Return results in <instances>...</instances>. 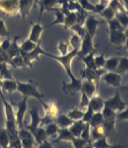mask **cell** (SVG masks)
I'll return each mask as SVG.
<instances>
[{"label": "cell", "instance_id": "cell-1", "mask_svg": "<svg viewBox=\"0 0 128 148\" xmlns=\"http://www.w3.org/2000/svg\"><path fill=\"white\" fill-rule=\"evenodd\" d=\"M79 51V48H75L73 49L72 51L67 52L66 55H63L61 56H54L45 52L44 55L48 56L52 58H54L56 60H57L61 64L63 65V66L64 67L65 71L67 74L69 76L70 79H71V83H66L65 82H63V89L66 93L67 94H71L73 95L76 92H79L81 90V85H82V79H77L74 75L72 73L71 70V62H72V59L76 55H78V52Z\"/></svg>", "mask_w": 128, "mask_h": 148}, {"label": "cell", "instance_id": "cell-2", "mask_svg": "<svg viewBox=\"0 0 128 148\" xmlns=\"http://www.w3.org/2000/svg\"><path fill=\"white\" fill-rule=\"evenodd\" d=\"M17 81V90L20 92L21 94H23L25 97H33L38 99L39 101L41 103L42 106L44 107L45 110L47 109V103L43 101V97L44 95L41 94V92L38 91L37 89V83H35L34 81H30L28 83H21L18 80Z\"/></svg>", "mask_w": 128, "mask_h": 148}, {"label": "cell", "instance_id": "cell-3", "mask_svg": "<svg viewBox=\"0 0 128 148\" xmlns=\"http://www.w3.org/2000/svg\"><path fill=\"white\" fill-rule=\"evenodd\" d=\"M13 105L17 106L18 111L16 114V124H17V127L19 130L23 129L24 128V118H25V114L27 111V97H25L19 103H11Z\"/></svg>", "mask_w": 128, "mask_h": 148}, {"label": "cell", "instance_id": "cell-4", "mask_svg": "<svg viewBox=\"0 0 128 148\" xmlns=\"http://www.w3.org/2000/svg\"><path fill=\"white\" fill-rule=\"evenodd\" d=\"M104 105L106 108H109L114 111H122L127 109V103L124 102L121 98L119 91H117L116 95L107 101H104Z\"/></svg>", "mask_w": 128, "mask_h": 148}, {"label": "cell", "instance_id": "cell-5", "mask_svg": "<svg viewBox=\"0 0 128 148\" xmlns=\"http://www.w3.org/2000/svg\"><path fill=\"white\" fill-rule=\"evenodd\" d=\"M103 73H105V70H103V69H91V68L85 67L83 70L81 79L89 81L97 86L100 79L101 75Z\"/></svg>", "mask_w": 128, "mask_h": 148}, {"label": "cell", "instance_id": "cell-6", "mask_svg": "<svg viewBox=\"0 0 128 148\" xmlns=\"http://www.w3.org/2000/svg\"><path fill=\"white\" fill-rule=\"evenodd\" d=\"M18 135L22 148H34L36 140L33 135L28 130L25 128L18 130Z\"/></svg>", "mask_w": 128, "mask_h": 148}, {"label": "cell", "instance_id": "cell-7", "mask_svg": "<svg viewBox=\"0 0 128 148\" xmlns=\"http://www.w3.org/2000/svg\"><path fill=\"white\" fill-rule=\"evenodd\" d=\"M40 44H41V40L37 43V46H36V48L34 50H32L31 51L28 52V53H25V54H23L21 55L23 56V59H24V62L26 65V66H31L32 64L31 62L34 61V60H38L39 59V55L40 54H44L46 51H43L41 46H40Z\"/></svg>", "mask_w": 128, "mask_h": 148}, {"label": "cell", "instance_id": "cell-8", "mask_svg": "<svg viewBox=\"0 0 128 148\" xmlns=\"http://www.w3.org/2000/svg\"><path fill=\"white\" fill-rule=\"evenodd\" d=\"M38 107H34L32 110H30L29 113L31 115V123L30 125H29L26 126L25 129L28 130L32 135L34 134V132L38 129L39 127V125L41 124V118L39 116V114H38Z\"/></svg>", "mask_w": 128, "mask_h": 148}, {"label": "cell", "instance_id": "cell-9", "mask_svg": "<svg viewBox=\"0 0 128 148\" xmlns=\"http://www.w3.org/2000/svg\"><path fill=\"white\" fill-rule=\"evenodd\" d=\"M80 46H81V51H78V56H86L94 51V49L93 47L92 37L89 36V34L88 32H85L84 40H83V43Z\"/></svg>", "mask_w": 128, "mask_h": 148}, {"label": "cell", "instance_id": "cell-10", "mask_svg": "<svg viewBox=\"0 0 128 148\" xmlns=\"http://www.w3.org/2000/svg\"><path fill=\"white\" fill-rule=\"evenodd\" d=\"M122 76L116 72H109L103 77V79L105 83L113 87H119L121 82Z\"/></svg>", "mask_w": 128, "mask_h": 148}, {"label": "cell", "instance_id": "cell-11", "mask_svg": "<svg viewBox=\"0 0 128 148\" xmlns=\"http://www.w3.org/2000/svg\"><path fill=\"white\" fill-rule=\"evenodd\" d=\"M88 107H89L92 110L95 112H101L102 110L104 109L105 105H104V100L101 99L100 96L98 95H94L89 99V105Z\"/></svg>", "mask_w": 128, "mask_h": 148}, {"label": "cell", "instance_id": "cell-12", "mask_svg": "<svg viewBox=\"0 0 128 148\" xmlns=\"http://www.w3.org/2000/svg\"><path fill=\"white\" fill-rule=\"evenodd\" d=\"M86 125H87V123L83 122L81 120H77V121H74V123L71 126H69L68 130H70V132L72 133V135L74 137L78 138V137H80L83 130L85 128Z\"/></svg>", "mask_w": 128, "mask_h": 148}, {"label": "cell", "instance_id": "cell-13", "mask_svg": "<svg viewBox=\"0 0 128 148\" xmlns=\"http://www.w3.org/2000/svg\"><path fill=\"white\" fill-rule=\"evenodd\" d=\"M86 27H87V32L89 34V36L93 38V36H94L96 29H97V26L100 23V21L97 20L96 18H94V16H89L88 18H86Z\"/></svg>", "mask_w": 128, "mask_h": 148}, {"label": "cell", "instance_id": "cell-14", "mask_svg": "<svg viewBox=\"0 0 128 148\" xmlns=\"http://www.w3.org/2000/svg\"><path fill=\"white\" fill-rule=\"evenodd\" d=\"M96 85L94 84L89 81L84 80L82 82V85H81V92H83L85 95H87L89 99L94 95V92L96 90Z\"/></svg>", "mask_w": 128, "mask_h": 148}, {"label": "cell", "instance_id": "cell-15", "mask_svg": "<svg viewBox=\"0 0 128 148\" xmlns=\"http://www.w3.org/2000/svg\"><path fill=\"white\" fill-rule=\"evenodd\" d=\"M58 134V137L54 140V141L51 142L52 145L56 143V142H58L60 140H68V141H72L74 138L72 133L70 132V130H68V128H59V130L57 132Z\"/></svg>", "mask_w": 128, "mask_h": 148}, {"label": "cell", "instance_id": "cell-16", "mask_svg": "<svg viewBox=\"0 0 128 148\" xmlns=\"http://www.w3.org/2000/svg\"><path fill=\"white\" fill-rule=\"evenodd\" d=\"M127 40V36L122 31H110V41L114 45H122Z\"/></svg>", "mask_w": 128, "mask_h": 148}, {"label": "cell", "instance_id": "cell-17", "mask_svg": "<svg viewBox=\"0 0 128 148\" xmlns=\"http://www.w3.org/2000/svg\"><path fill=\"white\" fill-rule=\"evenodd\" d=\"M45 29V27H42L40 25V22H38L36 25H33V27L31 29V33H30V36L29 38V40L32 42L38 43L40 41V37L41 34L42 32V30Z\"/></svg>", "mask_w": 128, "mask_h": 148}, {"label": "cell", "instance_id": "cell-18", "mask_svg": "<svg viewBox=\"0 0 128 148\" xmlns=\"http://www.w3.org/2000/svg\"><path fill=\"white\" fill-rule=\"evenodd\" d=\"M103 136H105V130L103 124L100 125L93 127L92 130H90V140H91V142L94 141V140H97Z\"/></svg>", "mask_w": 128, "mask_h": 148}, {"label": "cell", "instance_id": "cell-19", "mask_svg": "<svg viewBox=\"0 0 128 148\" xmlns=\"http://www.w3.org/2000/svg\"><path fill=\"white\" fill-rule=\"evenodd\" d=\"M74 123V120H71L66 114H59L56 118V124L59 128H68Z\"/></svg>", "mask_w": 128, "mask_h": 148}, {"label": "cell", "instance_id": "cell-20", "mask_svg": "<svg viewBox=\"0 0 128 148\" xmlns=\"http://www.w3.org/2000/svg\"><path fill=\"white\" fill-rule=\"evenodd\" d=\"M33 3L34 0H19V7L23 17H25L29 14L30 10L33 5Z\"/></svg>", "mask_w": 128, "mask_h": 148}, {"label": "cell", "instance_id": "cell-21", "mask_svg": "<svg viewBox=\"0 0 128 148\" xmlns=\"http://www.w3.org/2000/svg\"><path fill=\"white\" fill-rule=\"evenodd\" d=\"M2 88L9 93V95L12 94V92L15 90H17V81L14 79H6V80H3L2 84H1Z\"/></svg>", "mask_w": 128, "mask_h": 148}, {"label": "cell", "instance_id": "cell-22", "mask_svg": "<svg viewBox=\"0 0 128 148\" xmlns=\"http://www.w3.org/2000/svg\"><path fill=\"white\" fill-rule=\"evenodd\" d=\"M58 3V0H40L39 3L41 5V10H40V15H39V19L38 22H40L41 14L44 10H52L53 9V6L55 3Z\"/></svg>", "mask_w": 128, "mask_h": 148}, {"label": "cell", "instance_id": "cell-23", "mask_svg": "<svg viewBox=\"0 0 128 148\" xmlns=\"http://www.w3.org/2000/svg\"><path fill=\"white\" fill-rule=\"evenodd\" d=\"M120 58L119 57H110L109 59L105 60V69L109 71V72H114L117 66H118V63H119Z\"/></svg>", "mask_w": 128, "mask_h": 148}, {"label": "cell", "instance_id": "cell-24", "mask_svg": "<svg viewBox=\"0 0 128 148\" xmlns=\"http://www.w3.org/2000/svg\"><path fill=\"white\" fill-rule=\"evenodd\" d=\"M47 109L46 110V115H48L52 119H56L59 115V108L56 103H47Z\"/></svg>", "mask_w": 128, "mask_h": 148}, {"label": "cell", "instance_id": "cell-25", "mask_svg": "<svg viewBox=\"0 0 128 148\" xmlns=\"http://www.w3.org/2000/svg\"><path fill=\"white\" fill-rule=\"evenodd\" d=\"M104 123V118H103V115H102V113L101 112H95L93 114L91 119L89 120V124L90 125V127H95V126H98V125H100Z\"/></svg>", "mask_w": 128, "mask_h": 148}, {"label": "cell", "instance_id": "cell-26", "mask_svg": "<svg viewBox=\"0 0 128 148\" xmlns=\"http://www.w3.org/2000/svg\"><path fill=\"white\" fill-rule=\"evenodd\" d=\"M82 58L83 62L86 65V67L91 69H97L94 65V51L86 56H79Z\"/></svg>", "mask_w": 128, "mask_h": 148}, {"label": "cell", "instance_id": "cell-27", "mask_svg": "<svg viewBox=\"0 0 128 148\" xmlns=\"http://www.w3.org/2000/svg\"><path fill=\"white\" fill-rule=\"evenodd\" d=\"M16 6H17V3L12 2L11 0H1L0 1V9L2 8L3 10H4L7 13L15 11Z\"/></svg>", "mask_w": 128, "mask_h": 148}, {"label": "cell", "instance_id": "cell-28", "mask_svg": "<svg viewBox=\"0 0 128 148\" xmlns=\"http://www.w3.org/2000/svg\"><path fill=\"white\" fill-rule=\"evenodd\" d=\"M36 43L32 42L30 40H27L19 47V53H20V55H23V54H25V53H28V52L31 51L32 50H34L36 48Z\"/></svg>", "mask_w": 128, "mask_h": 148}, {"label": "cell", "instance_id": "cell-29", "mask_svg": "<svg viewBox=\"0 0 128 148\" xmlns=\"http://www.w3.org/2000/svg\"><path fill=\"white\" fill-rule=\"evenodd\" d=\"M128 71V59L127 57H121L120 58L119 63L116 69L114 71L119 74H123Z\"/></svg>", "mask_w": 128, "mask_h": 148}, {"label": "cell", "instance_id": "cell-30", "mask_svg": "<svg viewBox=\"0 0 128 148\" xmlns=\"http://www.w3.org/2000/svg\"><path fill=\"white\" fill-rule=\"evenodd\" d=\"M33 136H34V138H35V140L36 141L38 144H41V143H42L43 141L46 140L47 136H46L45 128H39V127H38V129L34 132Z\"/></svg>", "mask_w": 128, "mask_h": 148}, {"label": "cell", "instance_id": "cell-31", "mask_svg": "<svg viewBox=\"0 0 128 148\" xmlns=\"http://www.w3.org/2000/svg\"><path fill=\"white\" fill-rule=\"evenodd\" d=\"M9 147V134L6 129H0V147L8 148Z\"/></svg>", "mask_w": 128, "mask_h": 148}, {"label": "cell", "instance_id": "cell-32", "mask_svg": "<svg viewBox=\"0 0 128 148\" xmlns=\"http://www.w3.org/2000/svg\"><path fill=\"white\" fill-rule=\"evenodd\" d=\"M103 118H104V121H116V111L112 110L109 108L104 107V109L101 111Z\"/></svg>", "mask_w": 128, "mask_h": 148}, {"label": "cell", "instance_id": "cell-33", "mask_svg": "<svg viewBox=\"0 0 128 148\" xmlns=\"http://www.w3.org/2000/svg\"><path fill=\"white\" fill-rule=\"evenodd\" d=\"M0 78L6 80V79H14L9 70L7 67V63L0 62Z\"/></svg>", "mask_w": 128, "mask_h": 148}, {"label": "cell", "instance_id": "cell-34", "mask_svg": "<svg viewBox=\"0 0 128 148\" xmlns=\"http://www.w3.org/2000/svg\"><path fill=\"white\" fill-rule=\"evenodd\" d=\"M6 53H7V55L9 56V57L10 59H12L13 57H14V56H16L20 54L19 53V47L17 45L16 40L14 41L13 43H11L9 48L6 51Z\"/></svg>", "mask_w": 128, "mask_h": 148}, {"label": "cell", "instance_id": "cell-35", "mask_svg": "<svg viewBox=\"0 0 128 148\" xmlns=\"http://www.w3.org/2000/svg\"><path fill=\"white\" fill-rule=\"evenodd\" d=\"M91 144L94 148H108L111 147V145L107 142L106 136H103L97 140H94V142H91Z\"/></svg>", "mask_w": 128, "mask_h": 148}, {"label": "cell", "instance_id": "cell-36", "mask_svg": "<svg viewBox=\"0 0 128 148\" xmlns=\"http://www.w3.org/2000/svg\"><path fill=\"white\" fill-rule=\"evenodd\" d=\"M45 130H46L47 137L48 136H53L54 135L57 134V132L59 130V127L56 124V122H51L50 124L46 125V127L45 128Z\"/></svg>", "mask_w": 128, "mask_h": 148}, {"label": "cell", "instance_id": "cell-37", "mask_svg": "<svg viewBox=\"0 0 128 148\" xmlns=\"http://www.w3.org/2000/svg\"><path fill=\"white\" fill-rule=\"evenodd\" d=\"M84 112L79 110H72L68 112V114H67L71 120L77 121V120H82V118L83 117Z\"/></svg>", "mask_w": 128, "mask_h": 148}, {"label": "cell", "instance_id": "cell-38", "mask_svg": "<svg viewBox=\"0 0 128 148\" xmlns=\"http://www.w3.org/2000/svg\"><path fill=\"white\" fill-rule=\"evenodd\" d=\"M11 65L14 67H26V65L24 62L23 56L20 54L11 59Z\"/></svg>", "mask_w": 128, "mask_h": 148}, {"label": "cell", "instance_id": "cell-39", "mask_svg": "<svg viewBox=\"0 0 128 148\" xmlns=\"http://www.w3.org/2000/svg\"><path fill=\"white\" fill-rule=\"evenodd\" d=\"M100 14L104 18L108 19L109 21L115 18V11L111 9L110 6L109 7H105V9L101 11Z\"/></svg>", "mask_w": 128, "mask_h": 148}, {"label": "cell", "instance_id": "cell-40", "mask_svg": "<svg viewBox=\"0 0 128 148\" xmlns=\"http://www.w3.org/2000/svg\"><path fill=\"white\" fill-rule=\"evenodd\" d=\"M110 24V31H122L123 30V26L118 22L116 18H113L109 21Z\"/></svg>", "mask_w": 128, "mask_h": 148}, {"label": "cell", "instance_id": "cell-41", "mask_svg": "<svg viewBox=\"0 0 128 148\" xmlns=\"http://www.w3.org/2000/svg\"><path fill=\"white\" fill-rule=\"evenodd\" d=\"M76 14L75 13H69L67 16L65 17V25L67 26H73L76 24Z\"/></svg>", "mask_w": 128, "mask_h": 148}, {"label": "cell", "instance_id": "cell-42", "mask_svg": "<svg viewBox=\"0 0 128 148\" xmlns=\"http://www.w3.org/2000/svg\"><path fill=\"white\" fill-rule=\"evenodd\" d=\"M105 52L103 54H101L100 56L94 57V65L97 69H102V67H104V66H105Z\"/></svg>", "mask_w": 128, "mask_h": 148}, {"label": "cell", "instance_id": "cell-43", "mask_svg": "<svg viewBox=\"0 0 128 148\" xmlns=\"http://www.w3.org/2000/svg\"><path fill=\"white\" fill-rule=\"evenodd\" d=\"M90 129H91V127H90L89 124L87 123L85 128L83 130L82 133L80 135V138L83 139V140H85L87 141L91 142V140H90Z\"/></svg>", "mask_w": 128, "mask_h": 148}, {"label": "cell", "instance_id": "cell-44", "mask_svg": "<svg viewBox=\"0 0 128 148\" xmlns=\"http://www.w3.org/2000/svg\"><path fill=\"white\" fill-rule=\"evenodd\" d=\"M72 141H73V146H74L75 148H83L84 146H86L89 142V141H87V140L80 138V137H78V138L74 137Z\"/></svg>", "mask_w": 128, "mask_h": 148}, {"label": "cell", "instance_id": "cell-45", "mask_svg": "<svg viewBox=\"0 0 128 148\" xmlns=\"http://www.w3.org/2000/svg\"><path fill=\"white\" fill-rule=\"evenodd\" d=\"M70 44L73 46V49L75 48H80V45H81V39L80 36L78 34H74L70 40Z\"/></svg>", "mask_w": 128, "mask_h": 148}, {"label": "cell", "instance_id": "cell-46", "mask_svg": "<svg viewBox=\"0 0 128 148\" xmlns=\"http://www.w3.org/2000/svg\"><path fill=\"white\" fill-rule=\"evenodd\" d=\"M79 3L81 4V8L82 9H85V10H89V11H93V12H96V8L95 6L92 5L91 3H89L88 0H79Z\"/></svg>", "mask_w": 128, "mask_h": 148}, {"label": "cell", "instance_id": "cell-47", "mask_svg": "<svg viewBox=\"0 0 128 148\" xmlns=\"http://www.w3.org/2000/svg\"><path fill=\"white\" fill-rule=\"evenodd\" d=\"M94 112L91 109L89 108V107H88V110L86 112H84V114H83V117L82 118V121L83 122H84V123H89V120L91 119L92 115H93V114H94Z\"/></svg>", "mask_w": 128, "mask_h": 148}, {"label": "cell", "instance_id": "cell-48", "mask_svg": "<svg viewBox=\"0 0 128 148\" xmlns=\"http://www.w3.org/2000/svg\"><path fill=\"white\" fill-rule=\"evenodd\" d=\"M120 14H118L117 15L116 19L118 20V22L122 26L127 27V16L126 14H123V13H120Z\"/></svg>", "mask_w": 128, "mask_h": 148}, {"label": "cell", "instance_id": "cell-49", "mask_svg": "<svg viewBox=\"0 0 128 148\" xmlns=\"http://www.w3.org/2000/svg\"><path fill=\"white\" fill-rule=\"evenodd\" d=\"M127 109H125L120 114L116 115V121H122V120H127Z\"/></svg>", "mask_w": 128, "mask_h": 148}, {"label": "cell", "instance_id": "cell-50", "mask_svg": "<svg viewBox=\"0 0 128 148\" xmlns=\"http://www.w3.org/2000/svg\"><path fill=\"white\" fill-rule=\"evenodd\" d=\"M0 62H5V63L9 62L11 64V59L7 55L6 51H3L1 48H0Z\"/></svg>", "mask_w": 128, "mask_h": 148}, {"label": "cell", "instance_id": "cell-51", "mask_svg": "<svg viewBox=\"0 0 128 148\" xmlns=\"http://www.w3.org/2000/svg\"><path fill=\"white\" fill-rule=\"evenodd\" d=\"M8 34H9V32L6 29L4 22L2 19H0V36H5Z\"/></svg>", "mask_w": 128, "mask_h": 148}, {"label": "cell", "instance_id": "cell-52", "mask_svg": "<svg viewBox=\"0 0 128 148\" xmlns=\"http://www.w3.org/2000/svg\"><path fill=\"white\" fill-rule=\"evenodd\" d=\"M89 98L85 95L83 92H82V98H81V103H80V107H87L89 105Z\"/></svg>", "mask_w": 128, "mask_h": 148}, {"label": "cell", "instance_id": "cell-53", "mask_svg": "<svg viewBox=\"0 0 128 148\" xmlns=\"http://www.w3.org/2000/svg\"><path fill=\"white\" fill-rule=\"evenodd\" d=\"M10 45H11L10 40H5L2 43V45H1V49H2L3 51H6L9 48Z\"/></svg>", "mask_w": 128, "mask_h": 148}, {"label": "cell", "instance_id": "cell-54", "mask_svg": "<svg viewBox=\"0 0 128 148\" xmlns=\"http://www.w3.org/2000/svg\"><path fill=\"white\" fill-rule=\"evenodd\" d=\"M67 44H64V43H61L59 45V50L62 53V56L66 55L67 53Z\"/></svg>", "mask_w": 128, "mask_h": 148}, {"label": "cell", "instance_id": "cell-55", "mask_svg": "<svg viewBox=\"0 0 128 148\" xmlns=\"http://www.w3.org/2000/svg\"><path fill=\"white\" fill-rule=\"evenodd\" d=\"M38 148H52V144L51 142H48L47 140H45L42 143L39 144Z\"/></svg>", "mask_w": 128, "mask_h": 148}, {"label": "cell", "instance_id": "cell-56", "mask_svg": "<svg viewBox=\"0 0 128 148\" xmlns=\"http://www.w3.org/2000/svg\"><path fill=\"white\" fill-rule=\"evenodd\" d=\"M127 145H125V146H121V145H113V146H111L110 147L108 148H123V147H127Z\"/></svg>", "mask_w": 128, "mask_h": 148}, {"label": "cell", "instance_id": "cell-57", "mask_svg": "<svg viewBox=\"0 0 128 148\" xmlns=\"http://www.w3.org/2000/svg\"><path fill=\"white\" fill-rule=\"evenodd\" d=\"M101 1H102V0H101ZM111 1H112V0H103V3H102V4H104L105 6H106V4L110 3Z\"/></svg>", "mask_w": 128, "mask_h": 148}, {"label": "cell", "instance_id": "cell-58", "mask_svg": "<svg viewBox=\"0 0 128 148\" xmlns=\"http://www.w3.org/2000/svg\"><path fill=\"white\" fill-rule=\"evenodd\" d=\"M83 148H94L93 147H92V144L91 142H89L86 146H84Z\"/></svg>", "mask_w": 128, "mask_h": 148}, {"label": "cell", "instance_id": "cell-59", "mask_svg": "<svg viewBox=\"0 0 128 148\" xmlns=\"http://www.w3.org/2000/svg\"><path fill=\"white\" fill-rule=\"evenodd\" d=\"M36 1H37V2H39V1H40V0H36Z\"/></svg>", "mask_w": 128, "mask_h": 148}, {"label": "cell", "instance_id": "cell-60", "mask_svg": "<svg viewBox=\"0 0 128 148\" xmlns=\"http://www.w3.org/2000/svg\"><path fill=\"white\" fill-rule=\"evenodd\" d=\"M8 148H12V147H8Z\"/></svg>", "mask_w": 128, "mask_h": 148}]
</instances>
